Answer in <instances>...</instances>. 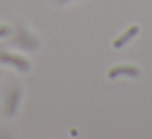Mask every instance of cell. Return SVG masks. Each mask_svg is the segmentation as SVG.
I'll return each mask as SVG.
<instances>
[{"label": "cell", "mask_w": 152, "mask_h": 139, "mask_svg": "<svg viewBox=\"0 0 152 139\" xmlns=\"http://www.w3.org/2000/svg\"><path fill=\"white\" fill-rule=\"evenodd\" d=\"M0 61H4V62H8V64H13L17 66L20 70H28L30 69V62L23 57H18V56H12V54H2L0 56Z\"/></svg>", "instance_id": "2"}, {"label": "cell", "mask_w": 152, "mask_h": 139, "mask_svg": "<svg viewBox=\"0 0 152 139\" xmlns=\"http://www.w3.org/2000/svg\"><path fill=\"white\" fill-rule=\"evenodd\" d=\"M8 33H10V28L8 26H0V36H5Z\"/></svg>", "instance_id": "4"}, {"label": "cell", "mask_w": 152, "mask_h": 139, "mask_svg": "<svg viewBox=\"0 0 152 139\" xmlns=\"http://www.w3.org/2000/svg\"><path fill=\"white\" fill-rule=\"evenodd\" d=\"M110 79H116L119 75H128V77H137L139 75V69L132 66H119V67H115L108 72Z\"/></svg>", "instance_id": "1"}, {"label": "cell", "mask_w": 152, "mask_h": 139, "mask_svg": "<svg viewBox=\"0 0 152 139\" xmlns=\"http://www.w3.org/2000/svg\"><path fill=\"white\" fill-rule=\"evenodd\" d=\"M137 33H139V26H137V25H132V26H131V28H128V30H126L124 33H123L121 36L118 38V40L113 41V46H115V48H121V46H124V44L128 43L129 40H132V38H134Z\"/></svg>", "instance_id": "3"}]
</instances>
